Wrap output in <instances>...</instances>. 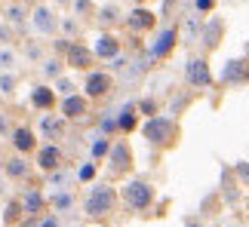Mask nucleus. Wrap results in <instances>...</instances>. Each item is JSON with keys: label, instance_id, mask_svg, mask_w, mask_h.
Instances as JSON below:
<instances>
[{"label": "nucleus", "instance_id": "9b49d317", "mask_svg": "<svg viewBox=\"0 0 249 227\" xmlns=\"http://www.w3.org/2000/svg\"><path fill=\"white\" fill-rule=\"evenodd\" d=\"M28 28H31L37 37H55V34H59V16H55V9L50 3H37L31 9Z\"/></svg>", "mask_w": 249, "mask_h": 227}, {"label": "nucleus", "instance_id": "4be33fe9", "mask_svg": "<svg viewBox=\"0 0 249 227\" xmlns=\"http://www.w3.org/2000/svg\"><path fill=\"white\" fill-rule=\"evenodd\" d=\"M46 184L55 187V191H71V187L77 184V169H71L68 163H65L62 169H55V172L46 175Z\"/></svg>", "mask_w": 249, "mask_h": 227}, {"label": "nucleus", "instance_id": "a878e982", "mask_svg": "<svg viewBox=\"0 0 249 227\" xmlns=\"http://www.w3.org/2000/svg\"><path fill=\"white\" fill-rule=\"evenodd\" d=\"M111 145L114 141L108 135H99V132H92L89 135V160H95V163H105L111 154Z\"/></svg>", "mask_w": 249, "mask_h": 227}, {"label": "nucleus", "instance_id": "9d476101", "mask_svg": "<svg viewBox=\"0 0 249 227\" xmlns=\"http://www.w3.org/2000/svg\"><path fill=\"white\" fill-rule=\"evenodd\" d=\"M218 83H222L225 89H243V86H249V59H246V55H240V59H228L222 65Z\"/></svg>", "mask_w": 249, "mask_h": 227}, {"label": "nucleus", "instance_id": "6ab92c4d", "mask_svg": "<svg viewBox=\"0 0 249 227\" xmlns=\"http://www.w3.org/2000/svg\"><path fill=\"white\" fill-rule=\"evenodd\" d=\"M31 169H34V163L28 157L9 154L6 166H3V178H6V181H28V178H31Z\"/></svg>", "mask_w": 249, "mask_h": 227}, {"label": "nucleus", "instance_id": "b1692460", "mask_svg": "<svg viewBox=\"0 0 249 227\" xmlns=\"http://www.w3.org/2000/svg\"><path fill=\"white\" fill-rule=\"evenodd\" d=\"M65 71H68V68H65V59H62V55H53V52H50V55L40 62V77H43L46 83L59 80Z\"/></svg>", "mask_w": 249, "mask_h": 227}, {"label": "nucleus", "instance_id": "393cba45", "mask_svg": "<svg viewBox=\"0 0 249 227\" xmlns=\"http://www.w3.org/2000/svg\"><path fill=\"white\" fill-rule=\"evenodd\" d=\"M22 218H25V206H22V200H18V196L6 200L3 212H0V224H3V227H18V221H22Z\"/></svg>", "mask_w": 249, "mask_h": 227}, {"label": "nucleus", "instance_id": "ddd939ff", "mask_svg": "<svg viewBox=\"0 0 249 227\" xmlns=\"http://www.w3.org/2000/svg\"><path fill=\"white\" fill-rule=\"evenodd\" d=\"M157 13L154 9H148V6H132L126 16H123V25H126V31L129 34H136V37H142V34H148V31H154L157 28Z\"/></svg>", "mask_w": 249, "mask_h": 227}, {"label": "nucleus", "instance_id": "6e6d98bb", "mask_svg": "<svg viewBox=\"0 0 249 227\" xmlns=\"http://www.w3.org/2000/svg\"><path fill=\"white\" fill-rule=\"evenodd\" d=\"M132 3H142V0H132Z\"/></svg>", "mask_w": 249, "mask_h": 227}, {"label": "nucleus", "instance_id": "f704fd0d", "mask_svg": "<svg viewBox=\"0 0 249 227\" xmlns=\"http://www.w3.org/2000/svg\"><path fill=\"white\" fill-rule=\"evenodd\" d=\"M95 175H99V163L95 160H83L77 166V184H92Z\"/></svg>", "mask_w": 249, "mask_h": 227}, {"label": "nucleus", "instance_id": "f3484780", "mask_svg": "<svg viewBox=\"0 0 249 227\" xmlns=\"http://www.w3.org/2000/svg\"><path fill=\"white\" fill-rule=\"evenodd\" d=\"M59 114L68 123H83L92 114V101L83 96V92H74L68 98H59Z\"/></svg>", "mask_w": 249, "mask_h": 227}, {"label": "nucleus", "instance_id": "39448f33", "mask_svg": "<svg viewBox=\"0 0 249 227\" xmlns=\"http://www.w3.org/2000/svg\"><path fill=\"white\" fill-rule=\"evenodd\" d=\"M181 77H185V83L191 89H197V92H206V89H213V68H209V62H206V55H191V59L185 62V71H181Z\"/></svg>", "mask_w": 249, "mask_h": 227}, {"label": "nucleus", "instance_id": "09e8293b", "mask_svg": "<svg viewBox=\"0 0 249 227\" xmlns=\"http://www.w3.org/2000/svg\"><path fill=\"white\" fill-rule=\"evenodd\" d=\"M3 166H6V157L0 154V175H3Z\"/></svg>", "mask_w": 249, "mask_h": 227}, {"label": "nucleus", "instance_id": "de8ad7c7", "mask_svg": "<svg viewBox=\"0 0 249 227\" xmlns=\"http://www.w3.org/2000/svg\"><path fill=\"white\" fill-rule=\"evenodd\" d=\"M185 227H203V224H200L197 218H188V221H185Z\"/></svg>", "mask_w": 249, "mask_h": 227}, {"label": "nucleus", "instance_id": "c9c22d12", "mask_svg": "<svg viewBox=\"0 0 249 227\" xmlns=\"http://www.w3.org/2000/svg\"><path fill=\"white\" fill-rule=\"evenodd\" d=\"M136 108H139V114H142V120H148V117H157V114H160V101H157L154 96H142V98L136 101Z\"/></svg>", "mask_w": 249, "mask_h": 227}, {"label": "nucleus", "instance_id": "2f4dec72", "mask_svg": "<svg viewBox=\"0 0 249 227\" xmlns=\"http://www.w3.org/2000/svg\"><path fill=\"white\" fill-rule=\"evenodd\" d=\"M22 59H28L31 65H40V62L46 59V46H43L40 40H25V46H22Z\"/></svg>", "mask_w": 249, "mask_h": 227}, {"label": "nucleus", "instance_id": "bb28decb", "mask_svg": "<svg viewBox=\"0 0 249 227\" xmlns=\"http://www.w3.org/2000/svg\"><path fill=\"white\" fill-rule=\"evenodd\" d=\"M74 206H77V196H74V191H53L50 209H53L55 215H68Z\"/></svg>", "mask_w": 249, "mask_h": 227}, {"label": "nucleus", "instance_id": "20e7f679", "mask_svg": "<svg viewBox=\"0 0 249 227\" xmlns=\"http://www.w3.org/2000/svg\"><path fill=\"white\" fill-rule=\"evenodd\" d=\"M114 89H117V77H114L108 68H92V71L83 74L80 92H83L89 101H105Z\"/></svg>", "mask_w": 249, "mask_h": 227}, {"label": "nucleus", "instance_id": "0eeeda50", "mask_svg": "<svg viewBox=\"0 0 249 227\" xmlns=\"http://www.w3.org/2000/svg\"><path fill=\"white\" fill-rule=\"evenodd\" d=\"M108 178H123L132 172V166H136V154H132V147L126 145L123 138H117L111 145V154H108Z\"/></svg>", "mask_w": 249, "mask_h": 227}, {"label": "nucleus", "instance_id": "a19ab883", "mask_svg": "<svg viewBox=\"0 0 249 227\" xmlns=\"http://www.w3.org/2000/svg\"><path fill=\"white\" fill-rule=\"evenodd\" d=\"M13 43H16V28L0 22V46H13Z\"/></svg>", "mask_w": 249, "mask_h": 227}, {"label": "nucleus", "instance_id": "864d4df0", "mask_svg": "<svg viewBox=\"0 0 249 227\" xmlns=\"http://www.w3.org/2000/svg\"><path fill=\"white\" fill-rule=\"evenodd\" d=\"M9 3H28V0H9Z\"/></svg>", "mask_w": 249, "mask_h": 227}, {"label": "nucleus", "instance_id": "72a5a7b5", "mask_svg": "<svg viewBox=\"0 0 249 227\" xmlns=\"http://www.w3.org/2000/svg\"><path fill=\"white\" fill-rule=\"evenodd\" d=\"M200 31H203V18L197 13L185 16V34H188V43H200Z\"/></svg>", "mask_w": 249, "mask_h": 227}, {"label": "nucleus", "instance_id": "58836bf2", "mask_svg": "<svg viewBox=\"0 0 249 227\" xmlns=\"http://www.w3.org/2000/svg\"><path fill=\"white\" fill-rule=\"evenodd\" d=\"M71 43H74L71 37H65V34H55L53 40H50V52H53V55H62V59H65V52L71 49Z\"/></svg>", "mask_w": 249, "mask_h": 227}, {"label": "nucleus", "instance_id": "7ed1b4c3", "mask_svg": "<svg viewBox=\"0 0 249 227\" xmlns=\"http://www.w3.org/2000/svg\"><path fill=\"white\" fill-rule=\"evenodd\" d=\"M157 200V187L145 181V178H129L120 187V203L126 206L129 212H148Z\"/></svg>", "mask_w": 249, "mask_h": 227}, {"label": "nucleus", "instance_id": "dca6fc26", "mask_svg": "<svg viewBox=\"0 0 249 227\" xmlns=\"http://www.w3.org/2000/svg\"><path fill=\"white\" fill-rule=\"evenodd\" d=\"M89 49L95 55V62H105V65H108L114 55L123 52V40L114 31H99V34H95V40L89 43Z\"/></svg>", "mask_w": 249, "mask_h": 227}, {"label": "nucleus", "instance_id": "79ce46f5", "mask_svg": "<svg viewBox=\"0 0 249 227\" xmlns=\"http://www.w3.org/2000/svg\"><path fill=\"white\" fill-rule=\"evenodd\" d=\"M126 65H129V55H126V52H120V55H114V59L108 62V71L114 74V77H117V74L126 68Z\"/></svg>", "mask_w": 249, "mask_h": 227}, {"label": "nucleus", "instance_id": "473e14b6", "mask_svg": "<svg viewBox=\"0 0 249 227\" xmlns=\"http://www.w3.org/2000/svg\"><path fill=\"white\" fill-rule=\"evenodd\" d=\"M22 62V52L16 46H0V71H16Z\"/></svg>", "mask_w": 249, "mask_h": 227}, {"label": "nucleus", "instance_id": "e433bc0d", "mask_svg": "<svg viewBox=\"0 0 249 227\" xmlns=\"http://www.w3.org/2000/svg\"><path fill=\"white\" fill-rule=\"evenodd\" d=\"M59 34L71 37V40H77V34H80V18H74V16L59 18Z\"/></svg>", "mask_w": 249, "mask_h": 227}, {"label": "nucleus", "instance_id": "423d86ee", "mask_svg": "<svg viewBox=\"0 0 249 227\" xmlns=\"http://www.w3.org/2000/svg\"><path fill=\"white\" fill-rule=\"evenodd\" d=\"M176 46H178V25H163V28H157L154 37H151L145 52H148L151 62H166Z\"/></svg>", "mask_w": 249, "mask_h": 227}, {"label": "nucleus", "instance_id": "8fccbe9b", "mask_svg": "<svg viewBox=\"0 0 249 227\" xmlns=\"http://www.w3.org/2000/svg\"><path fill=\"white\" fill-rule=\"evenodd\" d=\"M3 187H6V178H3V175H0V194H3Z\"/></svg>", "mask_w": 249, "mask_h": 227}, {"label": "nucleus", "instance_id": "f03ea898", "mask_svg": "<svg viewBox=\"0 0 249 227\" xmlns=\"http://www.w3.org/2000/svg\"><path fill=\"white\" fill-rule=\"evenodd\" d=\"M139 129H142V138H145L151 147H172L178 141V123H176V117H169V114L148 117Z\"/></svg>", "mask_w": 249, "mask_h": 227}, {"label": "nucleus", "instance_id": "c756f323", "mask_svg": "<svg viewBox=\"0 0 249 227\" xmlns=\"http://www.w3.org/2000/svg\"><path fill=\"white\" fill-rule=\"evenodd\" d=\"M18 92V74L16 71H0V96L6 101H13Z\"/></svg>", "mask_w": 249, "mask_h": 227}, {"label": "nucleus", "instance_id": "c03bdc74", "mask_svg": "<svg viewBox=\"0 0 249 227\" xmlns=\"http://www.w3.org/2000/svg\"><path fill=\"white\" fill-rule=\"evenodd\" d=\"M9 132H13V120L6 111H0V141H9Z\"/></svg>", "mask_w": 249, "mask_h": 227}, {"label": "nucleus", "instance_id": "5fc2aeb1", "mask_svg": "<svg viewBox=\"0 0 249 227\" xmlns=\"http://www.w3.org/2000/svg\"><path fill=\"white\" fill-rule=\"evenodd\" d=\"M246 59H249V40H246Z\"/></svg>", "mask_w": 249, "mask_h": 227}, {"label": "nucleus", "instance_id": "a18cd8bd", "mask_svg": "<svg viewBox=\"0 0 249 227\" xmlns=\"http://www.w3.org/2000/svg\"><path fill=\"white\" fill-rule=\"evenodd\" d=\"M37 227H62V215H55V212H50V215H40V221H37Z\"/></svg>", "mask_w": 249, "mask_h": 227}, {"label": "nucleus", "instance_id": "f8f14e48", "mask_svg": "<svg viewBox=\"0 0 249 227\" xmlns=\"http://www.w3.org/2000/svg\"><path fill=\"white\" fill-rule=\"evenodd\" d=\"M68 126L71 123L62 117V114H55V111H50V114H40V120H37V135H40L43 141H62V138H68Z\"/></svg>", "mask_w": 249, "mask_h": 227}, {"label": "nucleus", "instance_id": "37998d69", "mask_svg": "<svg viewBox=\"0 0 249 227\" xmlns=\"http://www.w3.org/2000/svg\"><path fill=\"white\" fill-rule=\"evenodd\" d=\"M234 178L240 184L249 187V160H240V163H234Z\"/></svg>", "mask_w": 249, "mask_h": 227}, {"label": "nucleus", "instance_id": "49530a36", "mask_svg": "<svg viewBox=\"0 0 249 227\" xmlns=\"http://www.w3.org/2000/svg\"><path fill=\"white\" fill-rule=\"evenodd\" d=\"M215 9V0H194V13L197 16H206V13H213Z\"/></svg>", "mask_w": 249, "mask_h": 227}, {"label": "nucleus", "instance_id": "7c9ffc66", "mask_svg": "<svg viewBox=\"0 0 249 227\" xmlns=\"http://www.w3.org/2000/svg\"><path fill=\"white\" fill-rule=\"evenodd\" d=\"M95 132H99V135H108V138L120 135L117 132V111H105L99 117V123H95Z\"/></svg>", "mask_w": 249, "mask_h": 227}, {"label": "nucleus", "instance_id": "1a4fd4ad", "mask_svg": "<svg viewBox=\"0 0 249 227\" xmlns=\"http://www.w3.org/2000/svg\"><path fill=\"white\" fill-rule=\"evenodd\" d=\"M65 163H68V157H65L62 141H40V147H37V154H34V166L40 169L43 175L62 169Z\"/></svg>", "mask_w": 249, "mask_h": 227}, {"label": "nucleus", "instance_id": "c85d7f7f", "mask_svg": "<svg viewBox=\"0 0 249 227\" xmlns=\"http://www.w3.org/2000/svg\"><path fill=\"white\" fill-rule=\"evenodd\" d=\"M53 89H55V96H59V98H68V96H74V92H80V83H77L74 74L65 71L59 80H53Z\"/></svg>", "mask_w": 249, "mask_h": 227}, {"label": "nucleus", "instance_id": "6e6552de", "mask_svg": "<svg viewBox=\"0 0 249 227\" xmlns=\"http://www.w3.org/2000/svg\"><path fill=\"white\" fill-rule=\"evenodd\" d=\"M37 147H40L37 129L28 126V123H16L13 132H9V150H13V154H22V157H34Z\"/></svg>", "mask_w": 249, "mask_h": 227}, {"label": "nucleus", "instance_id": "a211bd4d", "mask_svg": "<svg viewBox=\"0 0 249 227\" xmlns=\"http://www.w3.org/2000/svg\"><path fill=\"white\" fill-rule=\"evenodd\" d=\"M222 40H225V18H218V16L203 18V31H200V46H203L206 52H213V49H218V46H222Z\"/></svg>", "mask_w": 249, "mask_h": 227}, {"label": "nucleus", "instance_id": "4468645a", "mask_svg": "<svg viewBox=\"0 0 249 227\" xmlns=\"http://www.w3.org/2000/svg\"><path fill=\"white\" fill-rule=\"evenodd\" d=\"M65 68H68L71 74H86V71H92V68H95L92 49H89L83 40H74L71 49L65 52Z\"/></svg>", "mask_w": 249, "mask_h": 227}, {"label": "nucleus", "instance_id": "603ef678", "mask_svg": "<svg viewBox=\"0 0 249 227\" xmlns=\"http://www.w3.org/2000/svg\"><path fill=\"white\" fill-rule=\"evenodd\" d=\"M3 105H6V98H3V96H0V111H3Z\"/></svg>", "mask_w": 249, "mask_h": 227}, {"label": "nucleus", "instance_id": "2eb2a0df", "mask_svg": "<svg viewBox=\"0 0 249 227\" xmlns=\"http://www.w3.org/2000/svg\"><path fill=\"white\" fill-rule=\"evenodd\" d=\"M28 105H31V111H40V114H50V111H59V96H55L53 83H34L31 92H28Z\"/></svg>", "mask_w": 249, "mask_h": 227}, {"label": "nucleus", "instance_id": "4c0bfd02", "mask_svg": "<svg viewBox=\"0 0 249 227\" xmlns=\"http://www.w3.org/2000/svg\"><path fill=\"white\" fill-rule=\"evenodd\" d=\"M71 9H74V18H92L95 16V6H92V0H71Z\"/></svg>", "mask_w": 249, "mask_h": 227}, {"label": "nucleus", "instance_id": "ea45409f", "mask_svg": "<svg viewBox=\"0 0 249 227\" xmlns=\"http://www.w3.org/2000/svg\"><path fill=\"white\" fill-rule=\"evenodd\" d=\"M188 105H191V96H181V92H176V96H172V101H169V111H166V114H169V117H178V114L185 111Z\"/></svg>", "mask_w": 249, "mask_h": 227}, {"label": "nucleus", "instance_id": "aec40b11", "mask_svg": "<svg viewBox=\"0 0 249 227\" xmlns=\"http://www.w3.org/2000/svg\"><path fill=\"white\" fill-rule=\"evenodd\" d=\"M139 126H142V114L136 108V101H123L117 108V132L120 135H132Z\"/></svg>", "mask_w": 249, "mask_h": 227}, {"label": "nucleus", "instance_id": "cd10ccee", "mask_svg": "<svg viewBox=\"0 0 249 227\" xmlns=\"http://www.w3.org/2000/svg\"><path fill=\"white\" fill-rule=\"evenodd\" d=\"M92 18L99 22V28H102V31H111V28L120 22V9L114 6V3H108V6H99V9H95V16H92Z\"/></svg>", "mask_w": 249, "mask_h": 227}, {"label": "nucleus", "instance_id": "f257e3e1", "mask_svg": "<svg viewBox=\"0 0 249 227\" xmlns=\"http://www.w3.org/2000/svg\"><path fill=\"white\" fill-rule=\"evenodd\" d=\"M117 200H120V191L108 181H92L89 191L83 196V215L92 221H102L117 209Z\"/></svg>", "mask_w": 249, "mask_h": 227}, {"label": "nucleus", "instance_id": "412c9836", "mask_svg": "<svg viewBox=\"0 0 249 227\" xmlns=\"http://www.w3.org/2000/svg\"><path fill=\"white\" fill-rule=\"evenodd\" d=\"M18 200L25 206V215H46V209H50V196L40 187H25V194Z\"/></svg>", "mask_w": 249, "mask_h": 227}, {"label": "nucleus", "instance_id": "3c124183", "mask_svg": "<svg viewBox=\"0 0 249 227\" xmlns=\"http://www.w3.org/2000/svg\"><path fill=\"white\" fill-rule=\"evenodd\" d=\"M55 3H59V6H71V0H55Z\"/></svg>", "mask_w": 249, "mask_h": 227}, {"label": "nucleus", "instance_id": "5701e85b", "mask_svg": "<svg viewBox=\"0 0 249 227\" xmlns=\"http://www.w3.org/2000/svg\"><path fill=\"white\" fill-rule=\"evenodd\" d=\"M28 18H31V9H28V3H9L3 9V22L13 25L16 31H25L28 28Z\"/></svg>", "mask_w": 249, "mask_h": 227}]
</instances>
